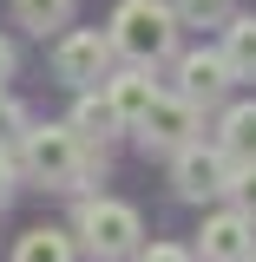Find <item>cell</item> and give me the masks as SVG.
Returning a JSON list of instances; mask_svg holds the SVG:
<instances>
[{"mask_svg":"<svg viewBox=\"0 0 256 262\" xmlns=\"http://www.w3.org/2000/svg\"><path fill=\"white\" fill-rule=\"evenodd\" d=\"M230 59L237 79H256V13H230L224 20V46H217Z\"/></svg>","mask_w":256,"mask_h":262,"instance_id":"obj_12","label":"cell"},{"mask_svg":"<svg viewBox=\"0 0 256 262\" xmlns=\"http://www.w3.org/2000/svg\"><path fill=\"white\" fill-rule=\"evenodd\" d=\"M112 33H92V27H79V33H66L60 46H53V72H60L72 92H86V85H105V72H112Z\"/></svg>","mask_w":256,"mask_h":262,"instance_id":"obj_4","label":"cell"},{"mask_svg":"<svg viewBox=\"0 0 256 262\" xmlns=\"http://www.w3.org/2000/svg\"><path fill=\"white\" fill-rule=\"evenodd\" d=\"M171 7H178L184 27H224L230 13H237V0H171Z\"/></svg>","mask_w":256,"mask_h":262,"instance_id":"obj_15","label":"cell"},{"mask_svg":"<svg viewBox=\"0 0 256 262\" xmlns=\"http://www.w3.org/2000/svg\"><path fill=\"white\" fill-rule=\"evenodd\" d=\"M138 236H145V223H138V210H131V203H119V196H86V203H79L72 243H79L86 256H99V262L138 256Z\"/></svg>","mask_w":256,"mask_h":262,"instance_id":"obj_3","label":"cell"},{"mask_svg":"<svg viewBox=\"0 0 256 262\" xmlns=\"http://www.w3.org/2000/svg\"><path fill=\"white\" fill-rule=\"evenodd\" d=\"M256 249V223L243 210H217V216H204V236H197V256L204 262H250Z\"/></svg>","mask_w":256,"mask_h":262,"instance_id":"obj_7","label":"cell"},{"mask_svg":"<svg viewBox=\"0 0 256 262\" xmlns=\"http://www.w3.org/2000/svg\"><path fill=\"white\" fill-rule=\"evenodd\" d=\"M131 131H138L145 151H164V158H171V151L197 144V105H191V98H178V92H158Z\"/></svg>","mask_w":256,"mask_h":262,"instance_id":"obj_5","label":"cell"},{"mask_svg":"<svg viewBox=\"0 0 256 262\" xmlns=\"http://www.w3.org/2000/svg\"><path fill=\"white\" fill-rule=\"evenodd\" d=\"M230 79H237V72H230L224 53H184V59H178V98H191L197 112L217 105V98L230 92Z\"/></svg>","mask_w":256,"mask_h":262,"instance_id":"obj_8","label":"cell"},{"mask_svg":"<svg viewBox=\"0 0 256 262\" xmlns=\"http://www.w3.org/2000/svg\"><path fill=\"white\" fill-rule=\"evenodd\" d=\"M13 13H20V27L53 33V27H66V20H72V0H13Z\"/></svg>","mask_w":256,"mask_h":262,"instance_id":"obj_14","label":"cell"},{"mask_svg":"<svg viewBox=\"0 0 256 262\" xmlns=\"http://www.w3.org/2000/svg\"><path fill=\"white\" fill-rule=\"evenodd\" d=\"M224 196H230V210H243L256 223V164H230V184H224Z\"/></svg>","mask_w":256,"mask_h":262,"instance_id":"obj_16","label":"cell"},{"mask_svg":"<svg viewBox=\"0 0 256 262\" xmlns=\"http://www.w3.org/2000/svg\"><path fill=\"white\" fill-rule=\"evenodd\" d=\"M79 256V243H72V236H66V229H27V236H20V249H13V262H72Z\"/></svg>","mask_w":256,"mask_h":262,"instance_id":"obj_13","label":"cell"},{"mask_svg":"<svg viewBox=\"0 0 256 262\" xmlns=\"http://www.w3.org/2000/svg\"><path fill=\"white\" fill-rule=\"evenodd\" d=\"M20 131H27V112H20V105L7 98V85H0V144H7V138H20Z\"/></svg>","mask_w":256,"mask_h":262,"instance_id":"obj_17","label":"cell"},{"mask_svg":"<svg viewBox=\"0 0 256 262\" xmlns=\"http://www.w3.org/2000/svg\"><path fill=\"white\" fill-rule=\"evenodd\" d=\"M138 262H197V256L184 249V243H145V249H138Z\"/></svg>","mask_w":256,"mask_h":262,"instance_id":"obj_18","label":"cell"},{"mask_svg":"<svg viewBox=\"0 0 256 262\" xmlns=\"http://www.w3.org/2000/svg\"><path fill=\"white\" fill-rule=\"evenodd\" d=\"M250 262H256V249H250Z\"/></svg>","mask_w":256,"mask_h":262,"instance_id":"obj_21","label":"cell"},{"mask_svg":"<svg viewBox=\"0 0 256 262\" xmlns=\"http://www.w3.org/2000/svg\"><path fill=\"white\" fill-rule=\"evenodd\" d=\"M178 7H164V0H125L119 13H112V53H125L131 66H158L171 46H178Z\"/></svg>","mask_w":256,"mask_h":262,"instance_id":"obj_2","label":"cell"},{"mask_svg":"<svg viewBox=\"0 0 256 262\" xmlns=\"http://www.w3.org/2000/svg\"><path fill=\"white\" fill-rule=\"evenodd\" d=\"M13 184H20V158L0 144V210H7V196H13Z\"/></svg>","mask_w":256,"mask_h":262,"instance_id":"obj_19","label":"cell"},{"mask_svg":"<svg viewBox=\"0 0 256 262\" xmlns=\"http://www.w3.org/2000/svg\"><path fill=\"white\" fill-rule=\"evenodd\" d=\"M7 79H13V46L0 39V85H7Z\"/></svg>","mask_w":256,"mask_h":262,"instance_id":"obj_20","label":"cell"},{"mask_svg":"<svg viewBox=\"0 0 256 262\" xmlns=\"http://www.w3.org/2000/svg\"><path fill=\"white\" fill-rule=\"evenodd\" d=\"M66 125L79 131L86 144H105V138L119 131V112H112V98H105V92H92V85H86V92H79V105H72V118H66Z\"/></svg>","mask_w":256,"mask_h":262,"instance_id":"obj_11","label":"cell"},{"mask_svg":"<svg viewBox=\"0 0 256 262\" xmlns=\"http://www.w3.org/2000/svg\"><path fill=\"white\" fill-rule=\"evenodd\" d=\"M217 151H224L230 164H256V98L224 112V125H217Z\"/></svg>","mask_w":256,"mask_h":262,"instance_id":"obj_10","label":"cell"},{"mask_svg":"<svg viewBox=\"0 0 256 262\" xmlns=\"http://www.w3.org/2000/svg\"><path fill=\"white\" fill-rule=\"evenodd\" d=\"M171 184H178V196L184 203H210V196H224L230 184V158L217 151V144H184V151H171Z\"/></svg>","mask_w":256,"mask_h":262,"instance_id":"obj_6","label":"cell"},{"mask_svg":"<svg viewBox=\"0 0 256 262\" xmlns=\"http://www.w3.org/2000/svg\"><path fill=\"white\" fill-rule=\"evenodd\" d=\"M99 164H105V144H86L72 125H27L20 131V170L46 190H72L86 184Z\"/></svg>","mask_w":256,"mask_h":262,"instance_id":"obj_1","label":"cell"},{"mask_svg":"<svg viewBox=\"0 0 256 262\" xmlns=\"http://www.w3.org/2000/svg\"><path fill=\"white\" fill-rule=\"evenodd\" d=\"M105 98H112L119 125H138V118H145V105L158 98V85H151V66H125V72H105Z\"/></svg>","mask_w":256,"mask_h":262,"instance_id":"obj_9","label":"cell"}]
</instances>
